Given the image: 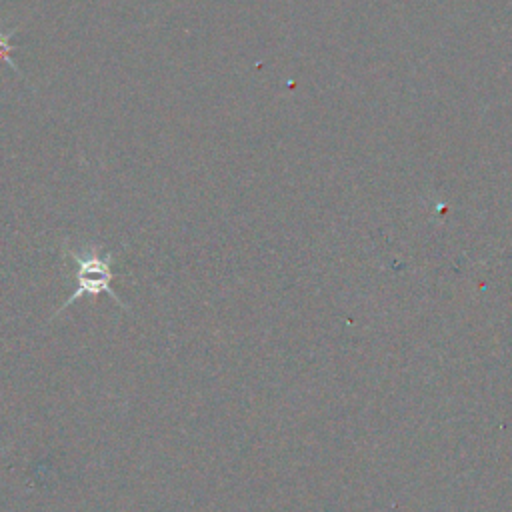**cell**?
I'll list each match as a JSON object with an SVG mask.
<instances>
[{
	"mask_svg": "<svg viewBox=\"0 0 512 512\" xmlns=\"http://www.w3.org/2000/svg\"><path fill=\"white\" fill-rule=\"evenodd\" d=\"M66 252L68 256L76 262V290L66 298V302L54 312L60 314L64 308H68L72 302H76L82 296H90L92 300H96L100 294H108L116 304H120L122 308H126V304L120 300V296H116V292L112 290L110 282L114 278L112 272V258H114V250H98V246L86 244L82 252H76L68 246V240H64Z\"/></svg>",
	"mask_w": 512,
	"mask_h": 512,
	"instance_id": "6da1fadb",
	"label": "cell"
},
{
	"mask_svg": "<svg viewBox=\"0 0 512 512\" xmlns=\"http://www.w3.org/2000/svg\"><path fill=\"white\" fill-rule=\"evenodd\" d=\"M20 30V26H14V28H10V30H4L2 28V24H0V62H6L20 78H22V72L18 70V66H16V62L10 58V54L18 48L16 44H12L10 40H12V36L16 34Z\"/></svg>",
	"mask_w": 512,
	"mask_h": 512,
	"instance_id": "7a4b0ae2",
	"label": "cell"
}]
</instances>
